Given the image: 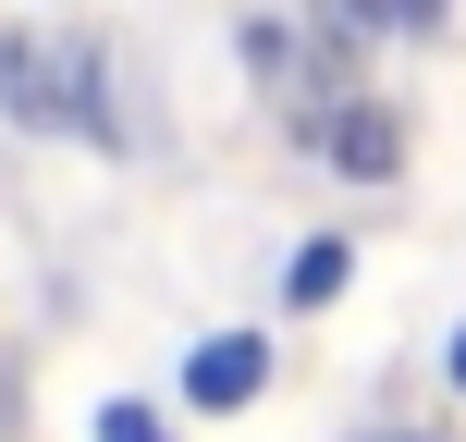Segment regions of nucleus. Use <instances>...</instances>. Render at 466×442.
Returning a JSON list of instances; mask_svg holds the SVG:
<instances>
[{
  "mask_svg": "<svg viewBox=\"0 0 466 442\" xmlns=\"http://www.w3.org/2000/svg\"><path fill=\"white\" fill-rule=\"evenodd\" d=\"M0 111L25 136H86V148H136V111H123V74L98 37H49V25H13L0 37Z\"/></svg>",
  "mask_w": 466,
  "mask_h": 442,
  "instance_id": "1",
  "label": "nucleus"
},
{
  "mask_svg": "<svg viewBox=\"0 0 466 442\" xmlns=\"http://www.w3.org/2000/svg\"><path fill=\"white\" fill-rule=\"evenodd\" d=\"M307 136H319V160L344 172V185H393V172H405V123L380 111V98H331Z\"/></svg>",
  "mask_w": 466,
  "mask_h": 442,
  "instance_id": "2",
  "label": "nucleus"
},
{
  "mask_svg": "<svg viewBox=\"0 0 466 442\" xmlns=\"http://www.w3.org/2000/svg\"><path fill=\"white\" fill-rule=\"evenodd\" d=\"M270 394V344L258 332H209V344L185 356V406L197 418H233V406H258Z\"/></svg>",
  "mask_w": 466,
  "mask_h": 442,
  "instance_id": "3",
  "label": "nucleus"
},
{
  "mask_svg": "<svg viewBox=\"0 0 466 442\" xmlns=\"http://www.w3.org/2000/svg\"><path fill=\"white\" fill-rule=\"evenodd\" d=\"M344 271H356V233H307V246L282 258V295H295V307H331Z\"/></svg>",
  "mask_w": 466,
  "mask_h": 442,
  "instance_id": "4",
  "label": "nucleus"
},
{
  "mask_svg": "<svg viewBox=\"0 0 466 442\" xmlns=\"http://www.w3.org/2000/svg\"><path fill=\"white\" fill-rule=\"evenodd\" d=\"M98 442H172L160 406H98Z\"/></svg>",
  "mask_w": 466,
  "mask_h": 442,
  "instance_id": "5",
  "label": "nucleus"
},
{
  "mask_svg": "<svg viewBox=\"0 0 466 442\" xmlns=\"http://www.w3.org/2000/svg\"><path fill=\"white\" fill-rule=\"evenodd\" d=\"M454 394H466V332H454Z\"/></svg>",
  "mask_w": 466,
  "mask_h": 442,
  "instance_id": "6",
  "label": "nucleus"
},
{
  "mask_svg": "<svg viewBox=\"0 0 466 442\" xmlns=\"http://www.w3.org/2000/svg\"><path fill=\"white\" fill-rule=\"evenodd\" d=\"M393 442H418V430H393Z\"/></svg>",
  "mask_w": 466,
  "mask_h": 442,
  "instance_id": "7",
  "label": "nucleus"
}]
</instances>
